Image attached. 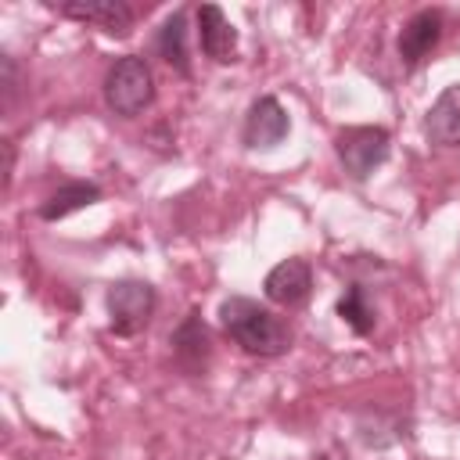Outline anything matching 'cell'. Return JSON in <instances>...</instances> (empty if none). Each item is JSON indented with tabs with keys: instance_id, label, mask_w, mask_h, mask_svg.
Returning a JSON list of instances; mask_svg holds the SVG:
<instances>
[{
	"instance_id": "obj_6",
	"label": "cell",
	"mask_w": 460,
	"mask_h": 460,
	"mask_svg": "<svg viewBox=\"0 0 460 460\" xmlns=\"http://www.w3.org/2000/svg\"><path fill=\"white\" fill-rule=\"evenodd\" d=\"M50 7L65 18L90 22V25L104 29L108 36H129V29H133V7L122 0H68V4H50Z\"/></svg>"
},
{
	"instance_id": "obj_16",
	"label": "cell",
	"mask_w": 460,
	"mask_h": 460,
	"mask_svg": "<svg viewBox=\"0 0 460 460\" xmlns=\"http://www.w3.org/2000/svg\"><path fill=\"white\" fill-rule=\"evenodd\" d=\"M4 187H11V169H14V144L11 140H4Z\"/></svg>"
},
{
	"instance_id": "obj_13",
	"label": "cell",
	"mask_w": 460,
	"mask_h": 460,
	"mask_svg": "<svg viewBox=\"0 0 460 460\" xmlns=\"http://www.w3.org/2000/svg\"><path fill=\"white\" fill-rule=\"evenodd\" d=\"M97 198H101V187H97V183H83V180L65 183L61 190H54V194L40 205V219H47V223L65 219V216H72V212H79V208L93 205Z\"/></svg>"
},
{
	"instance_id": "obj_14",
	"label": "cell",
	"mask_w": 460,
	"mask_h": 460,
	"mask_svg": "<svg viewBox=\"0 0 460 460\" xmlns=\"http://www.w3.org/2000/svg\"><path fill=\"white\" fill-rule=\"evenodd\" d=\"M338 316L356 331V334H370L374 331V309H370V302H367V291L359 288V284H349L345 288V295L338 298Z\"/></svg>"
},
{
	"instance_id": "obj_11",
	"label": "cell",
	"mask_w": 460,
	"mask_h": 460,
	"mask_svg": "<svg viewBox=\"0 0 460 460\" xmlns=\"http://www.w3.org/2000/svg\"><path fill=\"white\" fill-rule=\"evenodd\" d=\"M424 137L435 147H460V83L446 86L424 115Z\"/></svg>"
},
{
	"instance_id": "obj_4",
	"label": "cell",
	"mask_w": 460,
	"mask_h": 460,
	"mask_svg": "<svg viewBox=\"0 0 460 460\" xmlns=\"http://www.w3.org/2000/svg\"><path fill=\"white\" fill-rule=\"evenodd\" d=\"M108 316H111V331L119 338H133L151 323V313L158 305V295L147 280H115L108 288Z\"/></svg>"
},
{
	"instance_id": "obj_12",
	"label": "cell",
	"mask_w": 460,
	"mask_h": 460,
	"mask_svg": "<svg viewBox=\"0 0 460 460\" xmlns=\"http://www.w3.org/2000/svg\"><path fill=\"white\" fill-rule=\"evenodd\" d=\"M155 50H158V58H162L169 68H176L180 75H190L187 14H183V11H176V14H169V18L162 22V29H158V36H155Z\"/></svg>"
},
{
	"instance_id": "obj_7",
	"label": "cell",
	"mask_w": 460,
	"mask_h": 460,
	"mask_svg": "<svg viewBox=\"0 0 460 460\" xmlns=\"http://www.w3.org/2000/svg\"><path fill=\"white\" fill-rule=\"evenodd\" d=\"M309 288H313V270L305 259H284L277 262L266 280H262V291L273 305H302L309 298Z\"/></svg>"
},
{
	"instance_id": "obj_5",
	"label": "cell",
	"mask_w": 460,
	"mask_h": 460,
	"mask_svg": "<svg viewBox=\"0 0 460 460\" xmlns=\"http://www.w3.org/2000/svg\"><path fill=\"white\" fill-rule=\"evenodd\" d=\"M288 133H291V119H288L284 104L277 97H255L252 108H248V115H244V129H241L244 144L252 151H270Z\"/></svg>"
},
{
	"instance_id": "obj_2",
	"label": "cell",
	"mask_w": 460,
	"mask_h": 460,
	"mask_svg": "<svg viewBox=\"0 0 460 460\" xmlns=\"http://www.w3.org/2000/svg\"><path fill=\"white\" fill-rule=\"evenodd\" d=\"M155 101V75H151V65L137 54H126V58H115V65L108 68L104 75V104L122 115V119H133L140 115L147 104Z\"/></svg>"
},
{
	"instance_id": "obj_15",
	"label": "cell",
	"mask_w": 460,
	"mask_h": 460,
	"mask_svg": "<svg viewBox=\"0 0 460 460\" xmlns=\"http://www.w3.org/2000/svg\"><path fill=\"white\" fill-rule=\"evenodd\" d=\"M0 90H4V111H11L14 108V101H18V93H22V79H18V61L11 58V54H0Z\"/></svg>"
},
{
	"instance_id": "obj_10",
	"label": "cell",
	"mask_w": 460,
	"mask_h": 460,
	"mask_svg": "<svg viewBox=\"0 0 460 460\" xmlns=\"http://www.w3.org/2000/svg\"><path fill=\"white\" fill-rule=\"evenodd\" d=\"M169 345H172V359L187 374H201L205 363H208V356H212V338H208V327L201 323L198 313H187L183 316V323L172 331Z\"/></svg>"
},
{
	"instance_id": "obj_9",
	"label": "cell",
	"mask_w": 460,
	"mask_h": 460,
	"mask_svg": "<svg viewBox=\"0 0 460 460\" xmlns=\"http://www.w3.org/2000/svg\"><path fill=\"white\" fill-rule=\"evenodd\" d=\"M198 40H201L205 58H212L216 65L237 61V32H234V25L226 22V14L216 4H201L198 7Z\"/></svg>"
},
{
	"instance_id": "obj_1",
	"label": "cell",
	"mask_w": 460,
	"mask_h": 460,
	"mask_svg": "<svg viewBox=\"0 0 460 460\" xmlns=\"http://www.w3.org/2000/svg\"><path fill=\"white\" fill-rule=\"evenodd\" d=\"M219 323H223L226 338L234 345H241L248 356L270 359V356L288 352V345H291V331L266 305H259L255 298H244V295H230L219 305Z\"/></svg>"
},
{
	"instance_id": "obj_8",
	"label": "cell",
	"mask_w": 460,
	"mask_h": 460,
	"mask_svg": "<svg viewBox=\"0 0 460 460\" xmlns=\"http://www.w3.org/2000/svg\"><path fill=\"white\" fill-rule=\"evenodd\" d=\"M438 40H442V14H438V11H417V14L402 25V32H399V43H395L399 61H402L406 68H417V65L438 47Z\"/></svg>"
},
{
	"instance_id": "obj_3",
	"label": "cell",
	"mask_w": 460,
	"mask_h": 460,
	"mask_svg": "<svg viewBox=\"0 0 460 460\" xmlns=\"http://www.w3.org/2000/svg\"><path fill=\"white\" fill-rule=\"evenodd\" d=\"M392 137L385 126H349L334 137V151L352 180H367L374 169L385 165Z\"/></svg>"
}]
</instances>
